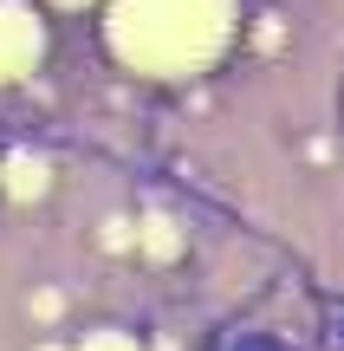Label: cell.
Listing matches in <instances>:
<instances>
[{
  "label": "cell",
  "mask_w": 344,
  "mask_h": 351,
  "mask_svg": "<svg viewBox=\"0 0 344 351\" xmlns=\"http://www.w3.org/2000/svg\"><path fill=\"white\" fill-rule=\"evenodd\" d=\"M39 59V26L26 7H0V78H20Z\"/></svg>",
  "instance_id": "2"
},
{
  "label": "cell",
  "mask_w": 344,
  "mask_h": 351,
  "mask_svg": "<svg viewBox=\"0 0 344 351\" xmlns=\"http://www.w3.org/2000/svg\"><path fill=\"white\" fill-rule=\"evenodd\" d=\"M234 33V0H117L111 46L150 78H182L208 65Z\"/></svg>",
  "instance_id": "1"
},
{
  "label": "cell",
  "mask_w": 344,
  "mask_h": 351,
  "mask_svg": "<svg viewBox=\"0 0 344 351\" xmlns=\"http://www.w3.org/2000/svg\"><path fill=\"white\" fill-rule=\"evenodd\" d=\"M85 351H137V345H130V339H117V332H104V339H91Z\"/></svg>",
  "instance_id": "3"
}]
</instances>
